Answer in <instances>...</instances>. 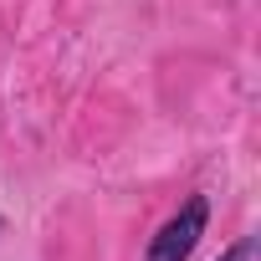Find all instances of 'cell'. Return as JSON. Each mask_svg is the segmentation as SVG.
Segmentation results:
<instances>
[{
  "mask_svg": "<svg viewBox=\"0 0 261 261\" xmlns=\"http://www.w3.org/2000/svg\"><path fill=\"white\" fill-rule=\"evenodd\" d=\"M205 220H210L205 195H190V200H185V210H179L174 220H164V230L149 241V256H144V261H185V256L200 246Z\"/></svg>",
  "mask_w": 261,
  "mask_h": 261,
  "instance_id": "6da1fadb",
  "label": "cell"
},
{
  "mask_svg": "<svg viewBox=\"0 0 261 261\" xmlns=\"http://www.w3.org/2000/svg\"><path fill=\"white\" fill-rule=\"evenodd\" d=\"M220 261H251V241H236V246H230Z\"/></svg>",
  "mask_w": 261,
  "mask_h": 261,
  "instance_id": "7a4b0ae2",
  "label": "cell"
},
{
  "mask_svg": "<svg viewBox=\"0 0 261 261\" xmlns=\"http://www.w3.org/2000/svg\"><path fill=\"white\" fill-rule=\"evenodd\" d=\"M0 225H6V220H0Z\"/></svg>",
  "mask_w": 261,
  "mask_h": 261,
  "instance_id": "3957f363",
  "label": "cell"
}]
</instances>
